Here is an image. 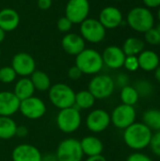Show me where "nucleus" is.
<instances>
[{
	"label": "nucleus",
	"instance_id": "1",
	"mask_svg": "<svg viewBox=\"0 0 160 161\" xmlns=\"http://www.w3.org/2000/svg\"><path fill=\"white\" fill-rule=\"evenodd\" d=\"M153 136L152 130L143 123H134L124 131L125 144L133 150H142L149 146Z\"/></svg>",
	"mask_w": 160,
	"mask_h": 161
},
{
	"label": "nucleus",
	"instance_id": "2",
	"mask_svg": "<svg viewBox=\"0 0 160 161\" xmlns=\"http://www.w3.org/2000/svg\"><path fill=\"white\" fill-rule=\"evenodd\" d=\"M75 66L80 69L82 74H98L104 66L102 55L95 49L85 48L81 53L76 56Z\"/></svg>",
	"mask_w": 160,
	"mask_h": 161
},
{
	"label": "nucleus",
	"instance_id": "3",
	"mask_svg": "<svg viewBox=\"0 0 160 161\" xmlns=\"http://www.w3.org/2000/svg\"><path fill=\"white\" fill-rule=\"evenodd\" d=\"M48 97L53 106L58 109H63L74 107L75 92L67 84L56 83L51 85L48 90Z\"/></svg>",
	"mask_w": 160,
	"mask_h": 161
},
{
	"label": "nucleus",
	"instance_id": "4",
	"mask_svg": "<svg viewBox=\"0 0 160 161\" xmlns=\"http://www.w3.org/2000/svg\"><path fill=\"white\" fill-rule=\"evenodd\" d=\"M126 21L133 30L141 33H145L153 28L155 24L154 15L148 8L144 7H136L132 8L127 14Z\"/></svg>",
	"mask_w": 160,
	"mask_h": 161
},
{
	"label": "nucleus",
	"instance_id": "5",
	"mask_svg": "<svg viewBox=\"0 0 160 161\" xmlns=\"http://www.w3.org/2000/svg\"><path fill=\"white\" fill-rule=\"evenodd\" d=\"M57 125L58 129L63 133H73L76 131L82 122L80 110L74 107L59 109L57 115Z\"/></svg>",
	"mask_w": 160,
	"mask_h": 161
},
{
	"label": "nucleus",
	"instance_id": "6",
	"mask_svg": "<svg viewBox=\"0 0 160 161\" xmlns=\"http://www.w3.org/2000/svg\"><path fill=\"white\" fill-rule=\"evenodd\" d=\"M114 79L108 75H97L92 77L89 83L88 91L95 97V99L108 98L114 92Z\"/></svg>",
	"mask_w": 160,
	"mask_h": 161
},
{
	"label": "nucleus",
	"instance_id": "7",
	"mask_svg": "<svg viewBox=\"0 0 160 161\" xmlns=\"http://www.w3.org/2000/svg\"><path fill=\"white\" fill-rule=\"evenodd\" d=\"M83 156L80 142L74 138L60 142L56 153L58 161H82Z\"/></svg>",
	"mask_w": 160,
	"mask_h": 161
},
{
	"label": "nucleus",
	"instance_id": "8",
	"mask_svg": "<svg viewBox=\"0 0 160 161\" xmlns=\"http://www.w3.org/2000/svg\"><path fill=\"white\" fill-rule=\"evenodd\" d=\"M106 30L99 20L94 18H87L80 24L81 37L92 43L102 42L106 37Z\"/></svg>",
	"mask_w": 160,
	"mask_h": 161
},
{
	"label": "nucleus",
	"instance_id": "9",
	"mask_svg": "<svg viewBox=\"0 0 160 161\" xmlns=\"http://www.w3.org/2000/svg\"><path fill=\"white\" fill-rule=\"evenodd\" d=\"M136 117L137 112L134 107L122 104L113 109L110 115V121L115 127L124 130L135 123Z\"/></svg>",
	"mask_w": 160,
	"mask_h": 161
},
{
	"label": "nucleus",
	"instance_id": "10",
	"mask_svg": "<svg viewBox=\"0 0 160 161\" xmlns=\"http://www.w3.org/2000/svg\"><path fill=\"white\" fill-rule=\"evenodd\" d=\"M19 111L26 119L38 120L45 114L46 106L41 98L31 96L20 102Z\"/></svg>",
	"mask_w": 160,
	"mask_h": 161
},
{
	"label": "nucleus",
	"instance_id": "11",
	"mask_svg": "<svg viewBox=\"0 0 160 161\" xmlns=\"http://www.w3.org/2000/svg\"><path fill=\"white\" fill-rule=\"evenodd\" d=\"M90 13L89 0H69L65 7V16L74 24H81Z\"/></svg>",
	"mask_w": 160,
	"mask_h": 161
},
{
	"label": "nucleus",
	"instance_id": "12",
	"mask_svg": "<svg viewBox=\"0 0 160 161\" xmlns=\"http://www.w3.org/2000/svg\"><path fill=\"white\" fill-rule=\"evenodd\" d=\"M11 67L17 75L28 77L36 70V62L33 57L25 52H20L13 56Z\"/></svg>",
	"mask_w": 160,
	"mask_h": 161
},
{
	"label": "nucleus",
	"instance_id": "13",
	"mask_svg": "<svg viewBox=\"0 0 160 161\" xmlns=\"http://www.w3.org/2000/svg\"><path fill=\"white\" fill-rule=\"evenodd\" d=\"M110 124V115L102 108L93 109L86 118L87 128L93 133H101L105 131Z\"/></svg>",
	"mask_w": 160,
	"mask_h": 161
},
{
	"label": "nucleus",
	"instance_id": "14",
	"mask_svg": "<svg viewBox=\"0 0 160 161\" xmlns=\"http://www.w3.org/2000/svg\"><path fill=\"white\" fill-rule=\"evenodd\" d=\"M41 158L40 150L28 143L17 145L11 153L12 161H41Z\"/></svg>",
	"mask_w": 160,
	"mask_h": 161
},
{
	"label": "nucleus",
	"instance_id": "15",
	"mask_svg": "<svg viewBox=\"0 0 160 161\" xmlns=\"http://www.w3.org/2000/svg\"><path fill=\"white\" fill-rule=\"evenodd\" d=\"M125 58L126 56L123 49L114 45L107 47L102 54L104 64L110 69H119L123 67Z\"/></svg>",
	"mask_w": 160,
	"mask_h": 161
},
{
	"label": "nucleus",
	"instance_id": "16",
	"mask_svg": "<svg viewBox=\"0 0 160 161\" xmlns=\"http://www.w3.org/2000/svg\"><path fill=\"white\" fill-rule=\"evenodd\" d=\"M20 100L13 92H0V116L10 117L19 111Z\"/></svg>",
	"mask_w": 160,
	"mask_h": 161
},
{
	"label": "nucleus",
	"instance_id": "17",
	"mask_svg": "<svg viewBox=\"0 0 160 161\" xmlns=\"http://www.w3.org/2000/svg\"><path fill=\"white\" fill-rule=\"evenodd\" d=\"M98 20L106 29H112L118 27L122 24L123 14L119 8L108 6L101 10Z\"/></svg>",
	"mask_w": 160,
	"mask_h": 161
},
{
	"label": "nucleus",
	"instance_id": "18",
	"mask_svg": "<svg viewBox=\"0 0 160 161\" xmlns=\"http://www.w3.org/2000/svg\"><path fill=\"white\" fill-rule=\"evenodd\" d=\"M85 40L81 35L75 33H67L61 41L63 50L71 56L76 57L85 49Z\"/></svg>",
	"mask_w": 160,
	"mask_h": 161
},
{
	"label": "nucleus",
	"instance_id": "19",
	"mask_svg": "<svg viewBox=\"0 0 160 161\" xmlns=\"http://www.w3.org/2000/svg\"><path fill=\"white\" fill-rule=\"evenodd\" d=\"M20 24L18 12L10 8H5L0 10V27L5 32L15 30Z\"/></svg>",
	"mask_w": 160,
	"mask_h": 161
},
{
	"label": "nucleus",
	"instance_id": "20",
	"mask_svg": "<svg viewBox=\"0 0 160 161\" xmlns=\"http://www.w3.org/2000/svg\"><path fill=\"white\" fill-rule=\"evenodd\" d=\"M79 142L84 155L88 157L102 155V152L104 150V144L98 138L94 136H87Z\"/></svg>",
	"mask_w": 160,
	"mask_h": 161
},
{
	"label": "nucleus",
	"instance_id": "21",
	"mask_svg": "<svg viewBox=\"0 0 160 161\" xmlns=\"http://www.w3.org/2000/svg\"><path fill=\"white\" fill-rule=\"evenodd\" d=\"M139 66L145 72L155 71L159 66V57L152 50H143L138 57Z\"/></svg>",
	"mask_w": 160,
	"mask_h": 161
},
{
	"label": "nucleus",
	"instance_id": "22",
	"mask_svg": "<svg viewBox=\"0 0 160 161\" xmlns=\"http://www.w3.org/2000/svg\"><path fill=\"white\" fill-rule=\"evenodd\" d=\"M35 92V88L30 80L29 77H22L20 78L15 86H14V91L13 93L18 97L20 101L25 100L26 98H29L33 96Z\"/></svg>",
	"mask_w": 160,
	"mask_h": 161
},
{
	"label": "nucleus",
	"instance_id": "23",
	"mask_svg": "<svg viewBox=\"0 0 160 161\" xmlns=\"http://www.w3.org/2000/svg\"><path fill=\"white\" fill-rule=\"evenodd\" d=\"M17 125L10 117L0 116V140H10L15 137Z\"/></svg>",
	"mask_w": 160,
	"mask_h": 161
},
{
	"label": "nucleus",
	"instance_id": "24",
	"mask_svg": "<svg viewBox=\"0 0 160 161\" xmlns=\"http://www.w3.org/2000/svg\"><path fill=\"white\" fill-rule=\"evenodd\" d=\"M29 78L35 88V91L37 90L39 92H46L51 87L50 77L43 71L35 70Z\"/></svg>",
	"mask_w": 160,
	"mask_h": 161
},
{
	"label": "nucleus",
	"instance_id": "25",
	"mask_svg": "<svg viewBox=\"0 0 160 161\" xmlns=\"http://www.w3.org/2000/svg\"><path fill=\"white\" fill-rule=\"evenodd\" d=\"M95 97L88 91L83 90L75 93L74 105V107L77 109H89L92 108L95 104Z\"/></svg>",
	"mask_w": 160,
	"mask_h": 161
},
{
	"label": "nucleus",
	"instance_id": "26",
	"mask_svg": "<svg viewBox=\"0 0 160 161\" xmlns=\"http://www.w3.org/2000/svg\"><path fill=\"white\" fill-rule=\"evenodd\" d=\"M144 42L141 39L130 37L125 40L123 45V51L125 56H137L144 50Z\"/></svg>",
	"mask_w": 160,
	"mask_h": 161
},
{
	"label": "nucleus",
	"instance_id": "27",
	"mask_svg": "<svg viewBox=\"0 0 160 161\" xmlns=\"http://www.w3.org/2000/svg\"><path fill=\"white\" fill-rule=\"evenodd\" d=\"M142 123L151 130L160 131V110L148 109L142 115Z\"/></svg>",
	"mask_w": 160,
	"mask_h": 161
},
{
	"label": "nucleus",
	"instance_id": "28",
	"mask_svg": "<svg viewBox=\"0 0 160 161\" xmlns=\"http://www.w3.org/2000/svg\"><path fill=\"white\" fill-rule=\"evenodd\" d=\"M120 97H121L123 104L132 106V107H134L140 99V96H139L136 89L130 85H127V86L122 88Z\"/></svg>",
	"mask_w": 160,
	"mask_h": 161
},
{
	"label": "nucleus",
	"instance_id": "29",
	"mask_svg": "<svg viewBox=\"0 0 160 161\" xmlns=\"http://www.w3.org/2000/svg\"><path fill=\"white\" fill-rule=\"evenodd\" d=\"M139 96L140 97H148L152 94L153 92V85L151 84L150 81H147V80H144V79H141V80H139L136 82L135 86H133Z\"/></svg>",
	"mask_w": 160,
	"mask_h": 161
},
{
	"label": "nucleus",
	"instance_id": "30",
	"mask_svg": "<svg viewBox=\"0 0 160 161\" xmlns=\"http://www.w3.org/2000/svg\"><path fill=\"white\" fill-rule=\"evenodd\" d=\"M16 73L11 66H4L0 68V82L9 84L16 79Z\"/></svg>",
	"mask_w": 160,
	"mask_h": 161
},
{
	"label": "nucleus",
	"instance_id": "31",
	"mask_svg": "<svg viewBox=\"0 0 160 161\" xmlns=\"http://www.w3.org/2000/svg\"><path fill=\"white\" fill-rule=\"evenodd\" d=\"M124 66L125 67V69L127 71H130V72L137 71L140 68L138 57L137 56H126Z\"/></svg>",
	"mask_w": 160,
	"mask_h": 161
},
{
	"label": "nucleus",
	"instance_id": "32",
	"mask_svg": "<svg viewBox=\"0 0 160 161\" xmlns=\"http://www.w3.org/2000/svg\"><path fill=\"white\" fill-rule=\"evenodd\" d=\"M145 40L150 44H159L160 35L157 28H151L145 32Z\"/></svg>",
	"mask_w": 160,
	"mask_h": 161
},
{
	"label": "nucleus",
	"instance_id": "33",
	"mask_svg": "<svg viewBox=\"0 0 160 161\" xmlns=\"http://www.w3.org/2000/svg\"><path fill=\"white\" fill-rule=\"evenodd\" d=\"M72 26H73V23L66 16L60 17L58 20V22H57V27H58V29L60 32H63V33L69 32L71 30Z\"/></svg>",
	"mask_w": 160,
	"mask_h": 161
},
{
	"label": "nucleus",
	"instance_id": "34",
	"mask_svg": "<svg viewBox=\"0 0 160 161\" xmlns=\"http://www.w3.org/2000/svg\"><path fill=\"white\" fill-rule=\"evenodd\" d=\"M149 146L154 154L160 157V131H157L155 134H153Z\"/></svg>",
	"mask_w": 160,
	"mask_h": 161
},
{
	"label": "nucleus",
	"instance_id": "35",
	"mask_svg": "<svg viewBox=\"0 0 160 161\" xmlns=\"http://www.w3.org/2000/svg\"><path fill=\"white\" fill-rule=\"evenodd\" d=\"M126 161H153L152 158L150 157H148L147 155L145 154H142V153H133L131 154L128 158Z\"/></svg>",
	"mask_w": 160,
	"mask_h": 161
},
{
	"label": "nucleus",
	"instance_id": "36",
	"mask_svg": "<svg viewBox=\"0 0 160 161\" xmlns=\"http://www.w3.org/2000/svg\"><path fill=\"white\" fill-rule=\"evenodd\" d=\"M82 72L80 71V69L77 66H72L69 70H68V77L72 80H78L81 76H82Z\"/></svg>",
	"mask_w": 160,
	"mask_h": 161
},
{
	"label": "nucleus",
	"instance_id": "37",
	"mask_svg": "<svg viewBox=\"0 0 160 161\" xmlns=\"http://www.w3.org/2000/svg\"><path fill=\"white\" fill-rule=\"evenodd\" d=\"M114 82H115V85L117 84L119 87L124 88V87L128 85V76L126 75H124V74H120L117 76L116 81H114Z\"/></svg>",
	"mask_w": 160,
	"mask_h": 161
},
{
	"label": "nucleus",
	"instance_id": "38",
	"mask_svg": "<svg viewBox=\"0 0 160 161\" xmlns=\"http://www.w3.org/2000/svg\"><path fill=\"white\" fill-rule=\"evenodd\" d=\"M28 134V129L25 125H17L15 136L18 138H25Z\"/></svg>",
	"mask_w": 160,
	"mask_h": 161
},
{
	"label": "nucleus",
	"instance_id": "39",
	"mask_svg": "<svg viewBox=\"0 0 160 161\" xmlns=\"http://www.w3.org/2000/svg\"><path fill=\"white\" fill-rule=\"evenodd\" d=\"M52 2H53V0H38L37 5H38L39 8H41L42 10H46L51 8Z\"/></svg>",
	"mask_w": 160,
	"mask_h": 161
},
{
	"label": "nucleus",
	"instance_id": "40",
	"mask_svg": "<svg viewBox=\"0 0 160 161\" xmlns=\"http://www.w3.org/2000/svg\"><path fill=\"white\" fill-rule=\"evenodd\" d=\"M143 3L147 8L160 7V0H143Z\"/></svg>",
	"mask_w": 160,
	"mask_h": 161
},
{
	"label": "nucleus",
	"instance_id": "41",
	"mask_svg": "<svg viewBox=\"0 0 160 161\" xmlns=\"http://www.w3.org/2000/svg\"><path fill=\"white\" fill-rule=\"evenodd\" d=\"M85 161H108L107 158L103 155L93 156V157H88V158Z\"/></svg>",
	"mask_w": 160,
	"mask_h": 161
},
{
	"label": "nucleus",
	"instance_id": "42",
	"mask_svg": "<svg viewBox=\"0 0 160 161\" xmlns=\"http://www.w3.org/2000/svg\"><path fill=\"white\" fill-rule=\"evenodd\" d=\"M41 161H58V159H57L56 155L54 156V155L49 154V155H46L45 157H42L41 158Z\"/></svg>",
	"mask_w": 160,
	"mask_h": 161
},
{
	"label": "nucleus",
	"instance_id": "43",
	"mask_svg": "<svg viewBox=\"0 0 160 161\" xmlns=\"http://www.w3.org/2000/svg\"><path fill=\"white\" fill-rule=\"evenodd\" d=\"M155 78L157 79V81L160 83V66H158L156 70H155Z\"/></svg>",
	"mask_w": 160,
	"mask_h": 161
},
{
	"label": "nucleus",
	"instance_id": "44",
	"mask_svg": "<svg viewBox=\"0 0 160 161\" xmlns=\"http://www.w3.org/2000/svg\"><path fill=\"white\" fill-rule=\"evenodd\" d=\"M5 37H6V32L0 27V43L5 40Z\"/></svg>",
	"mask_w": 160,
	"mask_h": 161
},
{
	"label": "nucleus",
	"instance_id": "45",
	"mask_svg": "<svg viewBox=\"0 0 160 161\" xmlns=\"http://www.w3.org/2000/svg\"><path fill=\"white\" fill-rule=\"evenodd\" d=\"M157 17H158V20H159L160 22V8L159 9H158V12H157Z\"/></svg>",
	"mask_w": 160,
	"mask_h": 161
},
{
	"label": "nucleus",
	"instance_id": "46",
	"mask_svg": "<svg viewBox=\"0 0 160 161\" xmlns=\"http://www.w3.org/2000/svg\"><path fill=\"white\" fill-rule=\"evenodd\" d=\"M157 31H158V33H159V35H160V25L157 27Z\"/></svg>",
	"mask_w": 160,
	"mask_h": 161
},
{
	"label": "nucleus",
	"instance_id": "47",
	"mask_svg": "<svg viewBox=\"0 0 160 161\" xmlns=\"http://www.w3.org/2000/svg\"><path fill=\"white\" fill-rule=\"evenodd\" d=\"M0 57H1V48H0Z\"/></svg>",
	"mask_w": 160,
	"mask_h": 161
},
{
	"label": "nucleus",
	"instance_id": "48",
	"mask_svg": "<svg viewBox=\"0 0 160 161\" xmlns=\"http://www.w3.org/2000/svg\"><path fill=\"white\" fill-rule=\"evenodd\" d=\"M116 1H123V0H116Z\"/></svg>",
	"mask_w": 160,
	"mask_h": 161
}]
</instances>
